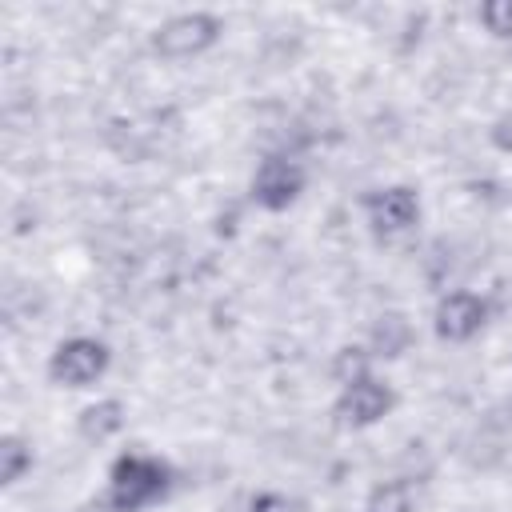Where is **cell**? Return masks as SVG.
I'll return each mask as SVG.
<instances>
[{"label":"cell","mask_w":512,"mask_h":512,"mask_svg":"<svg viewBox=\"0 0 512 512\" xmlns=\"http://www.w3.org/2000/svg\"><path fill=\"white\" fill-rule=\"evenodd\" d=\"M168 464L148 452H124L108 472V504L116 512H140L168 492Z\"/></svg>","instance_id":"1"},{"label":"cell","mask_w":512,"mask_h":512,"mask_svg":"<svg viewBox=\"0 0 512 512\" xmlns=\"http://www.w3.org/2000/svg\"><path fill=\"white\" fill-rule=\"evenodd\" d=\"M220 32H224L220 16H212V12H180V16L164 20L152 32V48L164 60H192V56L208 52L220 40Z\"/></svg>","instance_id":"2"},{"label":"cell","mask_w":512,"mask_h":512,"mask_svg":"<svg viewBox=\"0 0 512 512\" xmlns=\"http://www.w3.org/2000/svg\"><path fill=\"white\" fill-rule=\"evenodd\" d=\"M108 344L96 336H72L64 344H56L52 360H48V376L64 388H88L108 372Z\"/></svg>","instance_id":"3"},{"label":"cell","mask_w":512,"mask_h":512,"mask_svg":"<svg viewBox=\"0 0 512 512\" xmlns=\"http://www.w3.org/2000/svg\"><path fill=\"white\" fill-rule=\"evenodd\" d=\"M304 192V168L288 156H268L260 160L256 176H252V200L268 212H280L288 208L296 196Z\"/></svg>","instance_id":"4"},{"label":"cell","mask_w":512,"mask_h":512,"mask_svg":"<svg viewBox=\"0 0 512 512\" xmlns=\"http://www.w3.org/2000/svg\"><path fill=\"white\" fill-rule=\"evenodd\" d=\"M392 404H396L392 388H388L384 380H376V376H364V380H356V384H344V388H340L336 416H340V424L368 428V424L384 420V416L392 412Z\"/></svg>","instance_id":"5"},{"label":"cell","mask_w":512,"mask_h":512,"mask_svg":"<svg viewBox=\"0 0 512 512\" xmlns=\"http://www.w3.org/2000/svg\"><path fill=\"white\" fill-rule=\"evenodd\" d=\"M436 336L440 340H452V344H464V340H472L480 328H484V320H488V300L484 296H476V292H448V296H440V304H436Z\"/></svg>","instance_id":"6"},{"label":"cell","mask_w":512,"mask_h":512,"mask_svg":"<svg viewBox=\"0 0 512 512\" xmlns=\"http://www.w3.org/2000/svg\"><path fill=\"white\" fill-rule=\"evenodd\" d=\"M364 212H368L372 232L396 236V232H408L420 220V196L412 188H404V184L380 188V192H368L364 196Z\"/></svg>","instance_id":"7"},{"label":"cell","mask_w":512,"mask_h":512,"mask_svg":"<svg viewBox=\"0 0 512 512\" xmlns=\"http://www.w3.org/2000/svg\"><path fill=\"white\" fill-rule=\"evenodd\" d=\"M76 428H80L84 440L100 444V440H108L124 428V404L120 400H96L76 416Z\"/></svg>","instance_id":"8"},{"label":"cell","mask_w":512,"mask_h":512,"mask_svg":"<svg viewBox=\"0 0 512 512\" xmlns=\"http://www.w3.org/2000/svg\"><path fill=\"white\" fill-rule=\"evenodd\" d=\"M408 344H412V324H408V316L384 312V316L372 324V356L392 360V356H400Z\"/></svg>","instance_id":"9"},{"label":"cell","mask_w":512,"mask_h":512,"mask_svg":"<svg viewBox=\"0 0 512 512\" xmlns=\"http://www.w3.org/2000/svg\"><path fill=\"white\" fill-rule=\"evenodd\" d=\"M412 504H416L412 480H384L368 492L364 512H412Z\"/></svg>","instance_id":"10"},{"label":"cell","mask_w":512,"mask_h":512,"mask_svg":"<svg viewBox=\"0 0 512 512\" xmlns=\"http://www.w3.org/2000/svg\"><path fill=\"white\" fill-rule=\"evenodd\" d=\"M28 468H32V444L24 436L8 432L0 440V484H16Z\"/></svg>","instance_id":"11"},{"label":"cell","mask_w":512,"mask_h":512,"mask_svg":"<svg viewBox=\"0 0 512 512\" xmlns=\"http://www.w3.org/2000/svg\"><path fill=\"white\" fill-rule=\"evenodd\" d=\"M368 364H372V352H368V348L348 344V348H340V352H336V360H332V376H336V380H340V388H344V384H356V380L372 376V372H368Z\"/></svg>","instance_id":"12"},{"label":"cell","mask_w":512,"mask_h":512,"mask_svg":"<svg viewBox=\"0 0 512 512\" xmlns=\"http://www.w3.org/2000/svg\"><path fill=\"white\" fill-rule=\"evenodd\" d=\"M480 24L496 40H508L512 36V0H488V4H480Z\"/></svg>","instance_id":"13"},{"label":"cell","mask_w":512,"mask_h":512,"mask_svg":"<svg viewBox=\"0 0 512 512\" xmlns=\"http://www.w3.org/2000/svg\"><path fill=\"white\" fill-rule=\"evenodd\" d=\"M248 512H300V504L280 496V492H260V496H252Z\"/></svg>","instance_id":"14"},{"label":"cell","mask_w":512,"mask_h":512,"mask_svg":"<svg viewBox=\"0 0 512 512\" xmlns=\"http://www.w3.org/2000/svg\"><path fill=\"white\" fill-rule=\"evenodd\" d=\"M488 140L500 148V152H512V112H500L488 128Z\"/></svg>","instance_id":"15"}]
</instances>
